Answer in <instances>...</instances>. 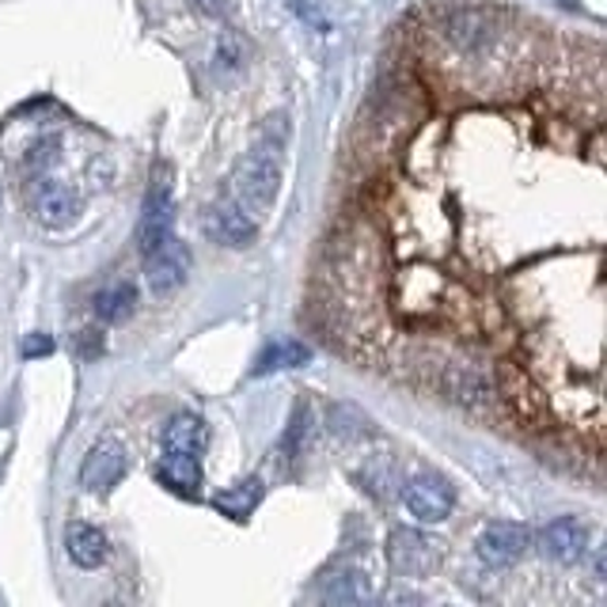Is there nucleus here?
I'll use <instances>...</instances> for the list:
<instances>
[{"mask_svg":"<svg viewBox=\"0 0 607 607\" xmlns=\"http://www.w3.org/2000/svg\"><path fill=\"white\" fill-rule=\"evenodd\" d=\"M175 225V205H172V182H167V167H160L156 179H152L149 194H144V213H141V225H137V248L152 251L167 240Z\"/></svg>","mask_w":607,"mask_h":607,"instance_id":"obj_3","label":"nucleus"},{"mask_svg":"<svg viewBox=\"0 0 607 607\" xmlns=\"http://www.w3.org/2000/svg\"><path fill=\"white\" fill-rule=\"evenodd\" d=\"M258 502H263V482H258V479L236 482L232 490H225V494L213 497L217 513H225L228 520H248L251 513L258 509Z\"/></svg>","mask_w":607,"mask_h":607,"instance_id":"obj_15","label":"nucleus"},{"mask_svg":"<svg viewBox=\"0 0 607 607\" xmlns=\"http://www.w3.org/2000/svg\"><path fill=\"white\" fill-rule=\"evenodd\" d=\"M403 505L410 517L426 520V524H441L452 513V505H456V494H452L448 479H441V475H414L403 486Z\"/></svg>","mask_w":607,"mask_h":607,"instance_id":"obj_4","label":"nucleus"},{"mask_svg":"<svg viewBox=\"0 0 607 607\" xmlns=\"http://www.w3.org/2000/svg\"><path fill=\"white\" fill-rule=\"evenodd\" d=\"M134 304H137L134 286H111L96 296V315L103 323H122L134 315Z\"/></svg>","mask_w":607,"mask_h":607,"instance_id":"obj_17","label":"nucleus"},{"mask_svg":"<svg viewBox=\"0 0 607 607\" xmlns=\"http://www.w3.org/2000/svg\"><path fill=\"white\" fill-rule=\"evenodd\" d=\"M46 353H53V338L50 334L23 338V357H46Z\"/></svg>","mask_w":607,"mask_h":607,"instance_id":"obj_18","label":"nucleus"},{"mask_svg":"<svg viewBox=\"0 0 607 607\" xmlns=\"http://www.w3.org/2000/svg\"><path fill=\"white\" fill-rule=\"evenodd\" d=\"M532 547V532L524 524H509V520H494L479 532L475 540V555L479 562H486L490 570H509L524 558V551Z\"/></svg>","mask_w":607,"mask_h":607,"instance_id":"obj_2","label":"nucleus"},{"mask_svg":"<svg viewBox=\"0 0 607 607\" xmlns=\"http://www.w3.org/2000/svg\"><path fill=\"white\" fill-rule=\"evenodd\" d=\"M205 444H210V429L198 414H175L164 429V452L175 456H202Z\"/></svg>","mask_w":607,"mask_h":607,"instance_id":"obj_12","label":"nucleus"},{"mask_svg":"<svg viewBox=\"0 0 607 607\" xmlns=\"http://www.w3.org/2000/svg\"><path fill=\"white\" fill-rule=\"evenodd\" d=\"M194 4L202 8L205 15H220V12H225V4H228V0H194Z\"/></svg>","mask_w":607,"mask_h":607,"instance_id":"obj_19","label":"nucleus"},{"mask_svg":"<svg viewBox=\"0 0 607 607\" xmlns=\"http://www.w3.org/2000/svg\"><path fill=\"white\" fill-rule=\"evenodd\" d=\"M126 475V448L114 437H103L80 464V486L88 494H106Z\"/></svg>","mask_w":607,"mask_h":607,"instance_id":"obj_8","label":"nucleus"},{"mask_svg":"<svg viewBox=\"0 0 607 607\" xmlns=\"http://www.w3.org/2000/svg\"><path fill=\"white\" fill-rule=\"evenodd\" d=\"M289 126L286 118H270L263 126V134L255 137L248 156L236 164V202L248 213H266L278 202L281 190V156H286Z\"/></svg>","mask_w":607,"mask_h":607,"instance_id":"obj_1","label":"nucleus"},{"mask_svg":"<svg viewBox=\"0 0 607 607\" xmlns=\"http://www.w3.org/2000/svg\"><path fill=\"white\" fill-rule=\"evenodd\" d=\"M437 562H441V551H437V543L429 535L410 532V528L391 532V566H395V573L426 578V573L437 570Z\"/></svg>","mask_w":607,"mask_h":607,"instance_id":"obj_7","label":"nucleus"},{"mask_svg":"<svg viewBox=\"0 0 607 607\" xmlns=\"http://www.w3.org/2000/svg\"><path fill=\"white\" fill-rule=\"evenodd\" d=\"M202 228H205V236H213L217 243H225V248H236V251L251 248V243H255V236H258L255 213L243 210L236 198H228V202L213 205V210L205 213Z\"/></svg>","mask_w":607,"mask_h":607,"instance_id":"obj_6","label":"nucleus"},{"mask_svg":"<svg viewBox=\"0 0 607 607\" xmlns=\"http://www.w3.org/2000/svg\"><path fill=\"white\" fill-rule=\"evenodd\" d=\"M156 479H160V486H167L172 494L194 497L198 486H202V467H198V456H175V452H167L156 464Z\"/></svg>","mask_w":607,"mask_h":607,"instance_id":"obj_13","label":"nucleus"},{"mask_svg":"<svg viewBox=\"0 0 607 607\" xmlns=\"http://www.w3.org/2000/svg\"><path fill=\"white\" fill-rule=\"evenodd\" d=\"M80 213V198L65 182H38L35 187V217L46 228H68Z\"/></svg>","mask_w":607,"mask_h":607,"instance_id":"obj_10","label":"nucleus"},{"mask_svg":"<svg viewBox=\"0 0 607 607\" xmlns=\"http://www.w3.org/2000/svg\"><path fill=\"white\" fill-rule=\"evenodd\" d=\"M312 361V350H307L304 342H293V338H286V342H274L266 345L263 353H258L255 368L251 372L255 376H266V372H281V368H301Z\"/></svg>","mask_w":607,"mask_h":607,"instance_id":"obj_14","label":"nucleus"},{"mask_svg":"<svg viewBox=\"0 0 607 607\" xmlns=\"http://www.w3.org/2000/svg\"><path fill=\"white\" fill-rule=\"evenodd\" d=\"M372 596V581L368 573H330L323 581V600H334V604H361Z\"/></svg>","mask_w":607,"mask_h":607,"instance_id":"obj_16","label":"nucleus"},{"mask_svg":"<svg viewBox=\"0 0 607 607\" xmlns=\"http://www.w3.org/2000/svg\"><path fill=\"white\" fill-rule=\"evenodd\" d=\"M187 270H190V251L175 236H167L160 248L144 251V281H149V289L156 296L175 293L187 281Z\"/></svg>","mask_w":607,"mask_h":607,"instance_id":"obj_5","label":"nucleus"},{"mask_svg":"<svg viewBox=\"0 0 607 607\" xmlns=\"http://www.w3.org/2000/svg\"><path fill=\"white\" fill-rule=\"evenodd\" d=\"M65 551L76 566L96 570V566H103L106 555H111V543H106V535L99 532L96 524H80V520H76V524L65 528Z\"/></svg>","mask_w":607,"mask_h":607,"instance_id":"obj_11","label":"nucleus"},{"mask_svg":"<svg viewBox=\"0 0 607 607\" xmlns=\"http://www.w3.org/2000/svg\"><path fill=\"white\" fill-rule=\"evenodd\" d=\"M540 551L562 566H573L589 551V528L578 517H558L540 528Z\"/></svg>","mask_w":607,"mask_h":607,"instance_id":"obj_9","label":"nucleus"}]
</instances>
